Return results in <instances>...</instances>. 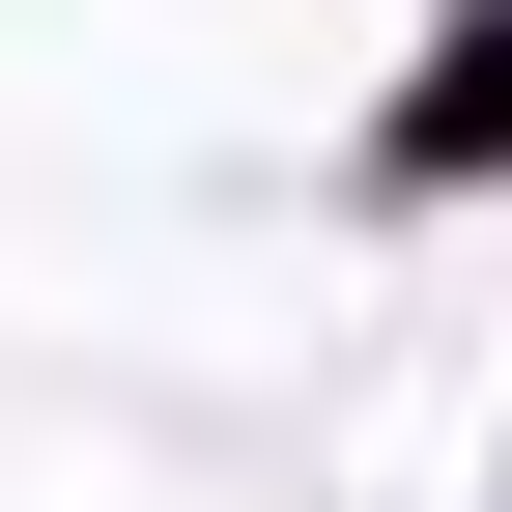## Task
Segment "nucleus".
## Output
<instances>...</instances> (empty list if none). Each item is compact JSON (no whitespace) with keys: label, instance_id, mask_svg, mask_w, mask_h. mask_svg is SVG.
Segmentation results:
<instances>
[{"label":"nucleus","instance_id":"nucleus-1","mask_svg":"<svg viewBox=\"0 0 512 512\" xmlns=\"http://www.w3.org/2000/svg\"><path fill=\"white\" fill-rule=\"evenodd\" d=\"M456 143H512V57H456V86H427V171H456Z\"/></svg>","mask_w":512,"mask_h":512}]
</instances>
